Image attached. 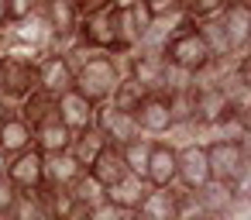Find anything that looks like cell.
<instances>
[{"label":"cell","instance_id":"6da1fadb","mask_svg":"<svg viewBox=\"0 0 251 220\" xmlns=\"http://www.w3.org/2000/svg\"><path fill=\"white\" fill-rule=\"evenodd\" d=\"M121 79H124V55H93L73 66V93H79L93 107L110 103Z\"/></svg>","mask_w":251,"mask_h":220},{"label":"cell","instance_id":"7a4b0ae2","mask_svg":"<svg viewBox=\"0 0 251 220\" xmlns=\"http://www.w3.org/2000/svg\"><path fill=\"white\" fill-rule=\"evenodd\" d=\"M158 55H162V62H165L169 69H176V73H182V76H189V79H200V76L213 66V55H210V49H206V42L200 38L196 28H186V31L169 35V38L162 42Z\"/></svg>","mask_w":251,"mask_h":220},{"label":"cell","instance_id":"3957f363","mask_svg":"<svg viewBox=\"0 0 251 220\" xmlns=\"http://www.w3.org/2000/svg\"><path fill=\"white\" fill-rule=\"evenodd\" d=\"M35 90H38V62H18V59L0 62V100L11 110H18Z\"/></svg>","mask_w":251,"mask_h":220},{"label":"cell","instance_id":"277c9868","mask_svg":"<svg viewBox=\"0 0 251 220\" xmlns=\"http://www.w3.org/2000/svg\"><path fill=\"white\" fill-rule=\"evenodd\" d=\"M165 73H169V66L162 62L158 52L138 49V52L124 55V76L131 83H138L145 97H162L165 93Z\"/></svg>","mask_w":251,"mask_h":220},{"label":"cell","instance_id":"5b68a950","mask_svg":"<svg viewBox=\"0 0 251 220\" xmlns=\"http://www.w3.org/2000/svg\"><path fill=\"white\" fill-rule=\"evenodd\" d=\"M203 186H210L206 148H203V141H189V145L176 148V189L200 193Z\"/></svg>","mask_w":251,"mask_h":220},{"label":"cell","instance_id":"8992f818","mask_svg":"<svg viewBox=\"0 0 251 220\" xmlns=\"http://www.w3.org/2000/svg\"><path fill=\"white\" fill-rule=\"evenodd\" d=\"M93 131H97V134H100L110 148H124L127 141L141 138L134 114L117 110L114 103H100V107H97V114H93Z\"/></svg>","mask_w":251,"mask_h":220},{"label":"cell","instance_id":"52a82bcc","mask_svg":"<svg viewBox=\"0 0 251 220\" xmlns=\"http://www.w3.org/2000/svg\"><path fill=\"white\" fill-rule=\"evenodd\" d=\"M4 179L18 189V193H42L45 189V155H38L35 148L7 158Z\"/></svg>","mask_w":251,"mask_h":220},{"label":"cell","instance_id":"ba28073f","mask_svg":"<svg viewBox=\"0 0 251 220\" xmlns=\"http://www.w3.org/2000/svg\"><path fill=\"white\" fill-rule=\"evenodd\" d=\"M220 28H224L230 55L234 59L248 55V49H251V4H244V0H227L224 14H220Z\"/></svg>","mask_w":251,"mask_h":220},{"label":"cell","instance_id":"9c48e42d","mask_svg":"<svg viewBox=\"0 0 251 220\" xmlns=\"http://www.w3.org/2000/svg\"><path fill=\"white\" fill-rule=\"evenodd\" d=\"M134 121H138L141 138H151V141H162V138L172 131V124H176L172 107H169L165 97H145L141 107L134 110Z\"/></svg>","mask_w":251,"mask_h":220},{"label":"cell","instance_id":"30bf717a","mask_svg":"<svg viewBox=\"0 0 251 220\" xmlns=\"http://www.w3.org/2000/svg\"><path fill=\"white\" fill-rule=\"evenodd\" d=\"M69 90H73V66L62 55L45 52L38 62V93H45L49 100H59Z\"/></svg>","mask_w":251,"mask_h":220},{"label":"cell","instance_id":"8fae6325","mask_svg":"<svg viewBox=\"0 0 251 220\" xmlns=\"http://www.w3.org/2000/svg\"><path fill=\"white\" fill-rule=\"evenodd\" d=\"M42 18H45V24L52 31V45L73 38L76 28H79V7H76V0H45V4H42Z\"/></svg>","mask_w":251,"mask_h":220},{"label":"cell","instance_id":"7c38bea8","mask_svg":"<svg viewBox=\"0 0 251 220\" xmlns=\"http://www.w3.org/2000/svg\"><path fill=\"white\" fill-rule=\"evenodd\" d=\"M145 182L148 189H176V148L169 141H151Z\"/></svg>","mask_w":251,"mask_h":220},{"label":"cell","instance_id":"4fadbf2b","mask_svg":"<svg viewBox=\"0 0 251 220\" xmlns=\"http://www.w3.org/2000/svg\"><path fill=\"white\" fill-rule=\"evenodd\" d=\"M93 114H97V107L86 103V100H83L79 93H73V90L55 100V121H59L62 127H69L73 134L90 131V127H93Z\"/></svg>","mask_w":251,"mask_h":220},{"label":"cell","instance_id":"5bb4252c","mask_svg":"<svg viewBox=\"0 0 251 220\" xmlns=\"http://www.w3.org/2000/svg\"><path fill=\"white\" fill-rule=\"evenodd\" d=\"M7 38H11L14 45H28V49H35V52H49L52 31H49V24H45V18H42V4H38V11H35L31 18L11 24V28H7Z\"/></svg>","mask_w":251,"mask_h":220},{"label":"cell","instance_id":"9a60e30c","mask_svg":"<svg viewBox=\"0 0 251 220\" xmlns=\"http://www.w3.org/2000/svg\"><path fill=\"white\" fill-rule=\"evenodd\" d=\"M28 148H35V131L18 117V110L14 114H7V121L0 124V155L4 158H14V155H21V151H28Z\"/></svg>","mask_w":251,"mask_h":220},{"label":"cell","instance_id":"2e32d148","mask_svg":"<svg viewBox=\"0 0 251 220\" xmlns=\"http://www.w3.org/2000/svg\"><path fill=\"white\" fill-rule=\"evenodd\" d=\"M69 145H73V131L62 127L55 117L35 127V151H38V155H45V158H52V155H66Z\"/></svg>","mask_w":251,"mask_h":220},{"label":"cell","instance_id":"e0dca14e","mask_svg":"<svg viewBox=\"0 0 251 220\" xmlns=\"http://www.w3.org/2000/svg\"><path fill=\"white\" fill-rule=\"evenodd\" d=\"M145 193H148V182H145V179H138V175H124L117 186L107 189V203H110L114 210H121V213H138Z\"/></svg>","mask_w":251,"mask_h":220},{"label":"cell","instance_id":"ac0fdd59","mask_svg":"<svg viewBox=\"0 0 251 220\" xmlns=\"http://www.w3.org/2000/svg\"><path fill=\"white\" fill-rule=\"evenodd\" d=\"M110 145L90 127V131H79V134H73V145H69V155H73V162L83 169V172H90L93 169V162L107 151Z\"/></svg>","mask_w":251,"mask_h":220},{"label":"cell","instance_id":"d6986e66","mask_svg":"<svg viewBox=\"0 0 251 220\" xmlns=\"http://www.w3.org/2000/svg\"><path fill=\"white\" fill-rule=\"evenodd\" d=\"M83 175V169L73 162V155H52L45 158V186H55V189H73L76 179Z\"/></svg>","mask_w":251,"mask_h":220},{"label":"cell","instance_id":"ffe728a7","mask_svg":"<svg viewBox=\"0 0 251 220\" xmlns=\"http://www.w3.org/2000/svg\"><path fill=\"white\" fill-rule=\"evenodd\" d=\"M141 220H176V189H148L141 206H138Z\"/></svg>","mask_w":251,"mask_h":220},{"label":"cell","instance_id":"44dd1931","mask_svg":"<svg viewBox=\"0 0 251 220\" xmlns=\"http://www.w3.org/2000/svg\"><path fill=\"white\" fill-rule=\"evenodd\" d=\"M90 175L103 186V189H110V186H117L124 175H127V169H124V158H121V151L117 148H107L97 162H93V169H90Z\"/></svg>","mask_w":251,"mask_h":220},{"label":"cell","instance_id":"7402d4cb","mask_svg":"<svg viewBox=\"0 0 251 220\" xmlns=\"http://www.w3.org/2000/svg\"><path fill=\"white\" fill-rule=\"evenodd\" d=\"M117 151H121V158H124L127 175L145 179V169H148V151H151V138H134V141H127V145H124V148H117Z\"/></svg>","mask_w":251,"mask_h":220},{"label":"cell","instance_id":"603a6c76","mask_svg":"<svg viewBox=\"0 0 251 220\" xmlns=\"http://www.w3.org/2000/svg\"><path fill=\"white\" fill-rule=\"evenodd\" d=\"M69 193H73L76 206H86V210H97L100 203H107V189H103V186H100V182H97L90 172H83Z\"/></svg>","mask_w":251,"mask_h":220},{"label":"cell","instance_id":"cb8c5ba5","mask_svg":"<svg viewBox=\"0 0 251 220\" xmlns=\"http://www.w3.org/2000/svg\"><path fill=\"white\" fill-rule=\"evenodd\" d=\"M7 220H49L42 196H38V193H18V199H14Z\"/></svg>","mask_w":251,"mask_h":220},{"label":"cell","instance_id":"d4e9b609","mask_svg":"<svg viewBox=\"0 0 251 220\" xmlns=\"http://www.w3.org/2000/svg\"><path fill=\"white\" fill-rule=\"evenodd\" d=\"M141 100H145L141 86H138V83H131L127 76L117 83V90H114V97H110V103H114L117 110H127V114H134V110L141 107Z\"/></svg>","mask_w":251,"mask_h":220},{"label":"cell","instance_id":"484cf974","mask_svg":"<svg viewBox=\"0 0 251 220\" xmlns=\"http://www.w3.org/2000/svg\"><path fill=\"white\" fill-rule=\"evenodd\" d=\"M176 220H210L196 199V193H182L176 189Z\"/></svg>","mask_w":251,"mask_h":220},{"label":"cell","instance_id":"4316f807","mask_svg":"<svg viewBox=\"0 0 251 220\" xmlns=\"http://www.w3.org/2000/svg\"><path fill=\"white\" fill-rule=\"evenodd\" d=\"M38 11V0H7V24H18Z\"/></svg>","mask_w":251,"mask_h":220},{"label":"cell","instance_id":"83f0119b","mask_svg":"<svg viewBox=\"0 0 251 220\" xmlns=\"http://www.w3.org/2000/svg\"><path fill=\"white\" fill-rule=\"evenodd\" d=\"M14 199H18V189H14L4 175H0V217H7V213H11Z\"/></svg>","mask_w":251,"mask_h":220},{"label":"cell","instance_id":"f1b7e54d","mask_svg":"<svg viewBox=\"0 0 251 220\" xmlns=\"http://www.w3.org/2000/svg\"><path fill=\"white\" fill-rule=\"evenodd\" d=\"M121 217H124V213H121V210H114L110 203H100L97 210H90V220H121Z\"/></svg>","mask_w":251,"mask_h":220},{"label":"cell","instance_id":"f546056e","mask_svg":"<svg viewBox=\"0 0 251 220\" xmlns=\"http://www.w3.org/2000/svg\"><path fill=\"white\" fill-rule=\"evenodd\" d=\"M62 220H90V210H86V206H73Z\"/></svg>","mask_w":251,"mask_h":220},{"label":"cell","instance_id":"4dcf8cb0","mask_svg":"<svg viewBox=\"0 0 251 220\" xmlns=\"http://www.w3.org/2000/svg\"><path fill=\"white\" fill-rule=\"evenodd\" d=\"M7 45H11V38H7V28L0 31V62H4V55H7Z\"/></svg>","mask_w":251,"mask_h":220},{"label":"cell","instance_id":"1f68e13d","mask_svg":"<svg viewBox=\"0 0 251 220\" xmlns=\"http://www.w3.org/2000/svg\"><path fill=\"white\" fill-rule=\"evenodd\" d=\"M4 28H11L7 24V0H0V31H4Z\"/></svg>","mask_w":251,"mask_h":220},{"label":"cell","instance_id":"d6a6232c","mask_svg":"<svg viewBox=\"0 0 251 220\" xmlns=\"http://www.w3.org/2000/svg\"><path fill=\"white\" fill-rule=\"evenodd\" d=\"M7 114H14V110H11V107H7L4 100H0V124H4V121H7Z\"/></svg>","mask_w":251,"mask_h":220},{"label":"cell","instance_id":"836d02e7","mask_svg":"<svg viewBox=\"0 0 251 220\" xmlns=\"http://www.w3.org/2000/svg\"><path fill=\"white\" fill-rule=\"evenodd\" d=\"M4 169H7V158H4V155H0V175H4Z\"/></svg>","mask_w":251,"mask_h":220},{"label":"cell","instance_id":"e575fe53","mask_svg":"<svg viewBox=\"0 0 251 220\" xmlns=\"http://www.w3.org/2000/svg\"><path fill=\"white\" fill-rule=\"evenodd\" d=\"M0 220H7V217H0Z\"/></svg>","mask_w":251,"mask_h":220}]
</instances>
